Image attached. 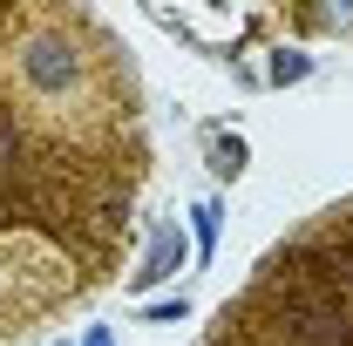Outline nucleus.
Instances as JSON below:
<instances>
[{
    "instance_id": "3",
    "label": "nucleus",
    "mask_w": 353,
    "mask_h": 346,
    "mask_svg": "<svg viewBox=\"0 0 353 346\" xmlns=\"http://www.w3.org/2000/svg\"><path fill=\"white\" fill-rule=\"evenodd\" d=\"M176 258H183V245L163 231V238H157V252H150V265H143L136 278H143V285H157V278H170V265H176Z\"/></svg>"
},
{
    "instance_id": "1",
    "label": "nucleus",
    "mask_w": 353,
    "mask_h": 346,
    "mask_svg": "<svg viewBox=\"0 0 353 346\" xmlns=\"http://www.w3.org/2000/svg\"><path fill=\"white\" fill-rule=\"evenodd\" d=\"M14 82H21V95L41 109L48 123H68L88 102V88H95V61L82 54V41L68 28L41 21V28H28L14 41Z\"/></svg>"
},
{
    "instance_id": "6",
    "label": "nucleus",
    "mask_w": 353,
    "mask_h": 346,
    "mask_svg": "<svg viewBox=\"0 0 353 346\" xmlns=\"http://www.w3.org/2000/svg\"><path fill=\"white\" fill-rule=\"evenodd\" d=\"M88 346H109V333H95V340H88Z\"/></svg>"
},
{
    "instance_id": "2",
    "label": "nucleus",
    "mask_w": 353,
    "mask_h": 346,
    "mask_svg": "<svg viewBox=\"0 0 353 346\" xmlns=\"http://www.w3.org/2000/svg\"><path fill=\"white\" fill-rule=\"evenodd\" d=\"M292 340L299 346H353V319L340 299H299L292 305Z\"/></svg>"
},
{
    "instance_id": "5",
    "label": "nucleus",
    "mask_w": 353,
    "mask_h": 346,
    "mask_svg": "<svg viewBox=\"0 0 353 346\" xmlns=\"http://www.w3.org/2000/svg\"><path fill=\"white\" fill-rule=\"evenodd\" d=\"M7 150H14V123L0 116V156H7Z\"/></svg>"
},
{
    "instance_id": "4",
    "label": "nucleus",
    "mask_w": 353,
    "mask_h": 346,
    "mask_svg": "<svg viewBox=\"0 0 353 346\" xmlns=\"http://www.w3.org/2000/svg\"><path fill=\"white\" fill-rule=\"evenodd\" d=\"M211 238H218V211L204 204V211H197V245H211Z\"/></svg>"
}]
</instances>
